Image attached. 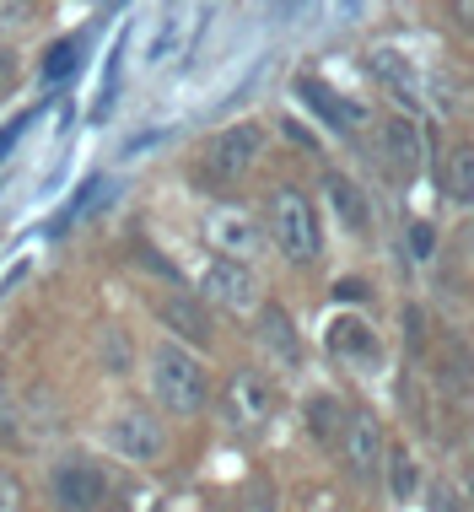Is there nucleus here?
Returning <instances> with one entry per match:
<instances>
[{
  "instance_id": "nucleus-32",
  "label": "nucleus",
  "mask_w": 474,
  "mask_h": 512,
  "mask_svg": "<svg viewBox=\"0 0 474 512\" xmlns=\"http://www.w3.org/2000/svg\"><path fill=\"white\" fill-rule=\"evenodd\" d=\"M453 22H464V33H474V0H458V6H453Z\"/></svg>"
},
{
  "instance_id": "nucleus-9",
  "label": "nucleus",
  "mask_w": 474,
  "mask_h": 512,
  "mask_svg": "<svg viewBox=\"0 0 474 512\" xmlns=\"http://www.w3.org/2000/svg\"><path fill=\"white\" fill-rule=\"evenodd\" d=\"M205 238L221 248V259H237V265H243L259 248V221L248 216L243 205H216V211L205 216Z\"/></svg>"
},
{
  "instance_id": "nucleus-17",
  "label": "nucleus",
  "mask_w": 474,
  "mask_h": 512,
  "mask_svg": "<svg viewBox=\"0 0 474 512\" xmlns=\"http://www.w3.org/2000/svg\"><path fill=\"white\" fill-rule=\"evenodd\" d=\"M442 189H448L453 205H474V146H453V151H448Z\"/></svg>"
},
{
  "instance_id": "nucleus-11",
  "label": "nucleus",
  "mask_w": 474,
  "mask_h": 512,
  "mask_svg": "<svg viewBox=\"0 0 474 512\" xmlns=\"http://www.w3.org/2000/svg\"><path fill=\"white\" fill-rule=\"evenodd\" d=\"M297 98L308 103L313 114L329 124V130H361V119H367V108H361V103L340 98L334 87H324V81H313V76H302V81H297Z\"/></svg>"
},
{
  "instance_id": "nucleus-5",
  "label": "nucleus",
  "mask_w": 474,
  "mask_h": 512,
  "mask_svg": "<svg viewBox=\"0 0 474 512\" xmlns=\"http://www.w3.org/2000/svg\"><path fill=\"white\" fill-rule=\"evenodd\" d=\"M270 410H275V394L270 383H264V372L243 367L227 378V389H221V415H227L232 432H259V426H270Z\"/></svg>"
},
{
  "instance_id": "nucleus-15",
  "label": "nucleus",
  "mask_w": 474,
  "mask_h": 512,
  "mask_svg": "<svg viewBox=\"0 0 474 512\" xmlns=\"http://www.w3.org/2000/svg\"><path fill=\"white\" fill-rule=\"evenodd\" d=\"M324 195H329L334 216H340L345 227H356V232L367 227V195H361V189H356L345 173H329V178H324Z\"/></svg>"
},
{
  "instance_id": "nucleus-21",
  "label": "nucleus",
  "mask_w": 474,
  "mask_h": 512,
  "mask_svg": "<svg viewBox=\"0 0 474 512\" xmlns=\"http://www.w3.org/2000/svg\"><path fill=\"white\" fill-rule=\"evenodd\" d=\"M76 60H81V44H76V38L49 44V54H44V81H65V76L76 71Z\"/></svg>"
},
{
  "instance_id": "nucleus-28",
  "label": "nucleus",
  "mask_w": 474,
  "mask_h": 512,
  "mask_svg": "<svg viewBox=\"0 0 474 512\" xmlns=\"http://www.w3.org/2000/svg\"><path fill=\"white\" fill-rule=\"evenodd\" d=\"M17 81H22V60H17L11 49H0V103L17 92Z\"/></svg>"
},
{
  "instance_id": "nucleus-10",
  "label": "nucleus",
  "mask_w": 474,
  "mask_h": 512,
  "mask_svg": "<svg viewBox=\"0 0 474 512\" xmlns=\"http://www.w3.org/2000/svg\"><path fill=\"white\" fill-rule=\"evenodd\" d=\"M157 318H162V329L184 345V351H194V345H211V318H205V308L194 297H184V292L157 297Z\"/></svg>"
},
{
  "instance_id": "nucleus-25",
  "label": "nucleus",
  "mask_w": 474,
  "mask_h": 512,
  "mask_svg": "<svg viewBox=\"0 0 474 512\" xmlns=\"http://www.w3.org/2000/svg\"><path fill=\"white\" fill-rule=\"evenodd\" d=\"M237 512H275V486L270 480H248L237 491Z\"/></svg>"
},
{
  "instance_id": "nucleus-33",
  "label": "nucleus",
  "mask_w": 474,
  "mask_h": 512,
  "mask_svg": "<svg viewBox=\"0 0 474 512\" xmlns=\"http://www.w3.org/2000/svg\"><path fill=\"white\" fill-rule=\"evenodd\" d=\"M17 135H22V119L17 124H6V130H0V162H6V151L17 146Z\"/></svg>"
},
{
  "instance_id": "nucleus-18",
  "label": "nucleus",
  "mask_w": 474,
  "mask_h": 512,
  "mask_svg": "<svg viewBox=\"0 0 474 512\" xmlns=\"http://www.w3.org/2000/svg\"><path fill=\"white\" fill-rule=\"evenodd\" d=\"M97 356H103V372H114V378H124L130 372V362H135V351H130V335L124 329H97Z\"/></svg>"
},
{
  "instance_id": "nucleus-4",
  "label": "nucleus",
  "mask_w": 474,
  "mask_h": 512,
  "mask_svg": "<svg viewBox=\"0 0 474 512\" xmlns=\"http://www.w3.org/2000/svg\"><path fill=\"white\" fill-rule=\"evenodd\" d=\"M108 448L119 453L124 464H162V453H167V426H162V415H151L146 405H124L114 421H108Z\"/></svg>"
},
{
  "instance_id": "nucleus-2",
  "label": "nucleus",
  "mask_w": 474,
  "mask_h": 512,
  "mask_svg": "<svg viewBox=\"0 0 474 512\" xmlns=\"http://www.w3.org/2000/svg\"><path fill=\"white\" fill-rule=\"evenodd\" d=\"M270 238H275V248H281L291 265H313L318 259L324 232H318V211H313V200L302 195V189L281 184L270 195Z\"/></svg>"
},
{
  "instance_id": "nucleus-29",
  "label": "nucleus",
  "mask_w": 474,
  "mask_h": 512,
  "mask_svg": "<svg viewBox=\"0 0 474 512\" xmlns=\"http://www.w3.org/2000/svg\"><path fill=\"white\" fill-rule=\"evenodd\" d=\"M33 22V6H22V0H0V33H17V27Z\"/></svg>"
},
{
  "instance_id": "nucleus-19",
  "label": "nucleus",
  "mask_w": 474,
  "mask_h": 512,
  "mask_svg": "<svg viewBox=\"0 0 474 512\" xmlns=\"http://www.w3.org/2000/svg\"><path fill=\"white\" fill-rule=\"evenodd\" d=\"M388 491H394V502H410L421 491V469H415V459L404 448L388 453Z\"/></svg>"
},
{
  "instance_id": "nucleus-30",
  "label": "nucleus",
  "mask_w": 474,
  "mask_h": 512,
  "mask_svg": "<svg viewBox=\"0 0 474 512\" xmlns=\"http://www.w3.org/2000/svg\"><path fill=\"white\" fill-rule=\"evenodd\" d=\"M334 297H340V302H367V281L345 275V281H334Z\"/></svg>"
},
{
  "instance_id": "nucleus-31",
  "label": "nucleus",
  "mask_w": 474,
  "mask_h": 512,
  "mask_svg": "<svg viewBox=\"0 0 474 512\" xmlns=\"http://www.w3.org/2000/svg\"><path fill=\"white\" fill-rule=\"evenodd\" d=\"M431 512H458V507H453V491H448V486H431Z\"/></svg>"
},
{
  "instance_id": "nucleus-13",
  "label": "nucleus",
  "mask_w": 474,
  "mask_h": 512,
  "mask_svg": "<svg viewBox=\"0 0 474 512\" xmlns=\"http://www.w3.org/2000/svg\"><path fill=\"white\" fill-rule=\"evenodd\" d=\"M383 168L394 184H410L415 168H421V135H415L410 119H388L383 124Z\"/></svg>"
},
{
  "instance_id": "nucleus-22",
  "label": "nucleus",
  "mask_w": 474,
  "mask_h": 512,
  "mask_svg": "<svg viewBox=\"0 0 474 512\" xmlns=\"http://www.w3.org/2000/svg\"><path fill=\"white\" fill-rule=\"evenodd\" d=\"M469 367H474V356H469V345H448V367H442V389L448 394H464L469 389Z\"/></svg>"
},
{
  "instance_id": "nucleus-20",
  "label": "nucleus",
  "mask_w": 474,
  "mask_h": 512,
  "mask_svg": "<svg viewBox=\"0 0 474 512\" xmlns=\"http://www.w3.org/2000/svg\"><path fill=\"white\" fill-rule=\"evenodd\" d=\"M372 76L388 81V87H399V92H404V103H410V65H404V54L378 49V54H372Z\"/></svg>"
},
{
  "instance_id": "nucleus-26",
  "label": "nucleus",
  "mask_w": 474,
  "mask_h": 512,
  "mask_svg": "<svg viewBox=\"0 0 474 512\" xmlns=\"http://www.w3.org/2000/svg\"><path fill=\"white\" fill-rule=\"evenodd\" d=\"M0 512H27V486L17 469H0Z\"/></svg>"
},
{
  "instance_id": "nucleus-3",
  "label": "nucleus",
  "mask_w": 474,
  "mask_h": 512,
  "mask_svg": "<svg viewBox=\"0 0 474 512\" xmlns=\"http://www.w3.org/2000/svg\"><path fill=\"white\" fill-rule=\"evenodd\" d=\"M49 491H54V507L60 512H124L114 502V480L108 469L87 459V453H65L49 475Z\"/></svg>"
},
{
  "instance_id": "nucleus-27",
  "label": "nucleus",
  "mask_w": 474,
  "mask_h": 512,
  "mask_svg": "<svg viewBox=\"0 0 474 512\" xmlns=\"http://www.w3.org/2000/svg\"><path fill=\"white\" fill-rule=\"evenodd\" d=\"M410 254H415V259H431V254H437V227H431V221H415V227H410Z\"/></svg>"
},
{
  "instance_id": "nucleus-24",
  "label": "nucleus",
  "mask_w": 474,
  "mask_h": 512,
  "mask_svg": "<svg viewBox=\"0 0 474 512\" xmlns=\"http://www.w3.org/2000/svg\"><path fill=\"white\" fill-rule=\"evenodd\" d=\"M22 426V405H17V389H11L6 367H0V437H17Z\"/></svg>"
},
{
  "instance_id": "nucleus-16",
  "label": "nucleus",
  "mask_w": 474,
  "mask_h": 512,
  "mask_svg": "<svg viewBox=\"0 0 474 512\" xmlns=\"http://www.w3.org/2000/svg\"><path fill=\"white\" fill-rule=\"evenodd\" d=\"M302 421H308V432L318 437V442H340V432H345V405L334 394H313L308 405H302Z\"/></svg>"
},
{
  "instance_id": "nucleus-6",
  "label": "nucleus",
  "mask_w": 474,
  "mask_h": 512,
  "mask_svg": "<svg viewBox=\"0 0 474 512\" xmlns=\"http://www.w3.org/2000/svg\"><path fill=\"white\" fill-rule=\"evenodd\" d=\"M259 151H264V130H259V124H227L221 135L205 141V173L221 178V184H232V178H243L259 162Z\"/></svg>"
},
{
  "instance_id": "nucleus-1",
  "label": "nucleus",
  "mask_w": 474,
  "mask_h": 512,
  "mask_svg": "<svg viewBox=\"0 0 474 512\" xmlns=\"http://www.w3.org/2000/svg\"><path fill=\"white\" fill-rule=\"evenodd\" d=\"M146 378H151V394H157V405L167 415H200L205 399H211V372L178 340H157V351L146 362Z\"/></svg>"
},
{
  "instance_id": "nucleus-7",
  "label": "nucleus",
  "mask_w": 474,
  "mask_h": 512,
  "mask_svg": "<svg viewBox=\"0 0 474 512\" xmlns=\"http://www.w3.org/2000/svg\"><path fill=\"white\" fill-rule=\"evenodd\" d=\"M340 453H345V469H351L356 480H378V469L388 459V442H383L378 415H372V410H345Z\"/></svg>"
},
{
  "instance_id": "nucleus-23",
  "label": "nucleus",
  "mask_w": 474,
  "mask_h": 512,
  "mask_svg": "<svg viewBox=\"0 0 474 512\" xmlns=\"http://www.w3.org/2000/svg\"><path fill=\"white\" fill-rule=\"evenodd\" d=\"M178 38H184V27H178V11H167V17L157 22V33H151V49H146V60H151V65H162L167 54L178 49Z\"/></svg>"
},
{
  "instance_id": "nucleus-14",
  "label": "nucleus",
  "mask_w": 474,
  "mask_h": 512,
  "mask_svg": "<svg viewBox=\"0 0 474 512\" xmlns=\"http://www.w3.org/2000/svg\"><path fill=\"white\" fill-rule=\"evenodd\" d=\"M259 345L275 356V362H286V367H297L302 362V340H297V324H291V313L281 308V302H264L259 308Z\"/></svg>"
},
{
  "instance_id": "nucleus-8",
  "label": "nucleus",
  "mask_w": 474,
  "mask_h": 512,
  "mask_svg": "<svg viewBox=\"0 0 474 512\" xmlns=\"http://www.w3.org/2000/svg\"><path fill=\"white\" fill-rule=\"evenodd\" d=\"M200 286H205V297L221 302L227 313H259L264 302H259V281H254V270L248 265H237V259H211L200 275Z\"/></svg>"
},
{
  "instance_id": "nucleus-12",
  "label": "nucleus",
  "mask_w": 474,
  "mask_h": 512,
  "mask_svg": "<svg viewBox=\"0 0 474 512\" xmlns=\"http://www.w3.org/2000/svg\"><path fill=\"white\" fill-rule=\"evenodd\" d=\"M324 345H329V356L334 362H351V367H378V335H372L361 318H334L329 324V335H324Z\"/></svg>"
}]
</instances>
